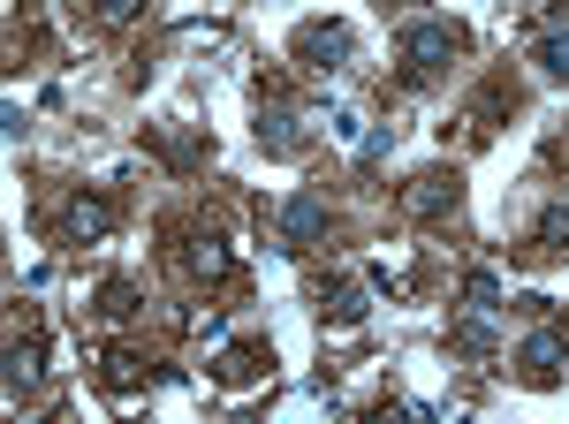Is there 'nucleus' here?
I'll use <instances>...</instances> for the list:
<instances>
[{"label": "nucleus", "mask_w": 569, "mask_h": 424, "mask_svg": "<svg viewBox=\"0 0 569 424\" xmlns=\"http://www.w3.org/2000/svg\"><path fill=\"white\" fill-rule=\"evenodd\" d=\"M456 46H463L456 23H410V31H402V77H410V84H433Z\"/></svg>", "instance_id": "1"}, {"label": "nucleus", "mask_w": 569, "mask_h": 424, "mask_svg": "<svg viewBox=\"0 0 569 424\" xmlns=\"http://www.w3.org/2000/svg\"><path fill=\"white\" fill-rule=\"evenodd\" d=\"M517 364H525L531 386H555V380H562V364H569V326H562V319H547V326L517 349Z\"/></svg>", "instance_id": "2"}, {"label": "nucleus", "mask_w": 569, "mask_h": 424, "mask_svg": "<svg viewBox=\"0 0 569 424\" xmlns=\"http://www.w3.org/2000/svg\"><path fill=\"white\" fill-rule=\"evenodd\" d=\"M350 53H357L350 23H305L297 31V61L305 69H350Z\"/></svg>", "instance_id": "3"}, {"label": "nucleus", "mask_w": 569, "mask_h": 424, "mask_svg": "<svg viewBox=\"0 0 569 424\" xmlns=\"http://www.w3.org/2000/svg\"><path fill=\"white\" fill-rule=\"evenodd\" d=\"M273 235H281V251H305L327 235V198H289V205L273 212Z\"/></svg>", "instance_id": "4"}, {"label": "nucleus", "mask_w": 569, "mask_h": 424, "mask_svg": "<svg viewBox=\"0 0 569 424\" xmlns=\"http://www.w3.org/2000/svg\"><path fill=\"white\" fill-rule=\"evenodd\" d=\"M456 198H463V190H456V174H418V190H410V212H426V220H440V212H456Z\"/></svg>", "instance_id": "5"}, {"label": "nucleus", "mask_w": 569, "mask_h": 424, "mask_svg": "<svg viewBox=\"0 0 569 424\" xmlns=\"http://www.w3.org/2000/svg\"><path fill=\"white\" fill-rule=\"evenodd\" d=\"M297 122H305V114L266 107V114H259V144H266V152H297V144H305V129H297Z\"/></svg>", "instance_id": "6"}, {"label": "nucleus", "mask_w": 569, "mask_h": 424, "mask_svg": "<svg viewBox=\"0 0 569 424\" xmlns=\"http://www.w3.org/2000/svg\"><path fill=\"white\" fill-rule=\"evenodd\" d=\"M107 228H114V205H99V198H77V205H69V235H77V243L107 235Z\"/></svg>", "instance_id": "7"}, {"label": "nucleus", "mask_w": 569, "mask_h": 424, "mask_svg": "<svg viewBox=\"0 0 569 424\" xmlns=\"http://www.w3.org/2000/svg\"><path fill=\"white\" fill-rule=\"evenodd\" d=\"M539 69H547L555 84H569V23H555V31L539 39Z\"/></svg>", "instance_id": "8"}, {"label": "nucleus", "mask_w": 569, "mask_h": 424, "mask_svg": "<svg viewBox=\"0 0 569 424\" xmlns=\"http://www.w3.org/2000/svg\"><path fill=\"white\" fill-rule=\"evenodd\" d=\"M365 296H372L365 281H342V289H335V319H342V326H357V319H365Z\"/></svg>", "instance_id": "9"}, {"label": "nucleus", "mask_w": 569, "mask_h": 424, "mask_svg": "<svg viewBox=\"0 0 569 424\" xmlns=\"http://www.w3.org/2000/svg\"><path fill=\"white\" fill-rule=\"evenodd\" d=\"M539 251H569V205H555L539 220Z\"/></svg>", "instance_id": "10"}, {"label": "nucleus", "mask_w": 569, "mask_h": 424, "mask_svg": "<svg viewBox=\"0 0 569 424\" xmlns=\"http://www.w3.org/2000/svg\"><path fill=\"white\" fill-rule=\"evenodd\" d=\"M220 372H228V380H251V372H259V349H228Z\"/></svg>", "instance_id": "11"}, {"label": "nucleus", "mask_w": 569, "mask_h": 424, "mask_svg": "<svg viewBox=\"0 0 569 424\" xmlns=\"http://www.w3.org/2000/svg\"><path fill=\"white\" fill-rule=\"evenodd\" d=\"M137 8H144V0H99V16H107V23H130Z\"/></svg>", "instance_id": "12"}]
</instances>
